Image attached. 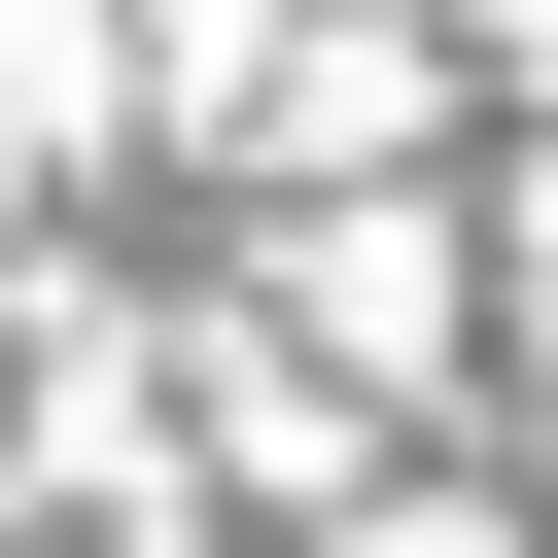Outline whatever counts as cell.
<instances>
[{"label":"cell","instance_id":"obj_1","mask_svg":"<svg viewBox=\"0 0 558 558\" xmlns=\"http://www.w3.org/2000/svg\"><path fill=\"white\" fill-rule=\"evenodd\" d=\"M488 35H523V70H558V0H488Z\"/></svg>","mask_w":558,"mask_h":558}]
</instances>
